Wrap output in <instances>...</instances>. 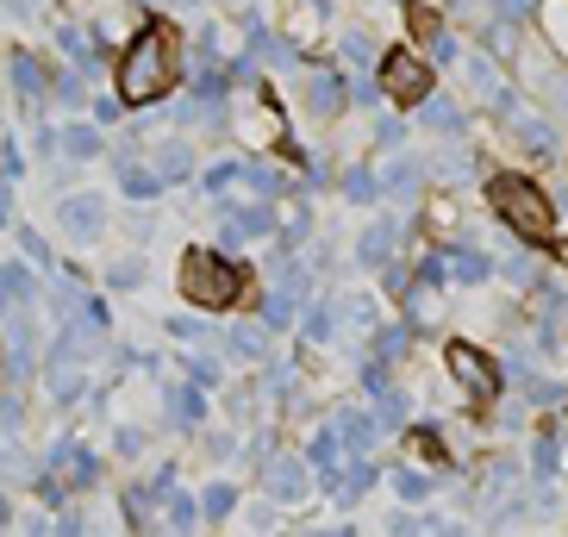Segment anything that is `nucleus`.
I'll use <instances>...</instances> for the list:
<instances>
[{"instance_id":"obj_1","label":"nucleus","mask_w":568,"mask_h":537,"mask_svg":"<svg viewBox=\"0 0 568 537\" xmlns=\"http://www.w3.org/2000/svg\"><path fill=\"white\" fill-rule=\"evenodd\" d=\"M113 88H119L125 107H151L175 88V32H169L163 19H151V26L125 44V57H119V69H113Z\"/></svg>"},{"instance_id":"obj_2","label":"nucleus","mask_w":568,"mask_h":537,"mask_svg":"<svg viewBox=\"0 0 568 537\" xmlns=\"http://www.w3.org/2000/svg\"><path fill=\"white\" fill-rule=\"evenodd\" d=\"M487 206H494V219L513 225V237H525L537 251L562 244V213H556V201L531 182V175H494V182H487Z\"/></svg>"},{"instance_id":"obj_3","label":"nucleus","mask_w":568,"mask_h":537,"mask_svg":"<svg viewBox=\"0 0 568 537\" xmlns=\"http://www.w3.org/2000/svg\"><path fill=\"white\" fill-rule=\"evenodd\" d=\"M182 294L194 306H206V313H219V306H232L237 294H244V268L219 251H194L182 263Z\"/></svg>"},{"instance_id":"obj_4","label":"nucleus","mask_w":568,"mask_h":537,"mask_svg":"<svg viewBox=\"0 0 568 537\" xmlns=\"http://www.w3.org/2000/svg\"><path fill=\"white\" fill-rule=\"evenodd\" d=\"M444 363H450V382L463 387V401L468 406H494L500 401V387H506V369L500 363H494V356L487 351H475V344H450V351H444Z\"/></svg>"},{"instance_id":"obj_5","label":"nucleus","mask_w":568,"mask_h":537,"mask_svg":"<svg viewBox=\"0 0 568 537\" xmlns=\"http://www.w3.org/2000/svg\"><path fill=\"white\" fill-rule=\"evenodd\" d=\"M432 82H437V75H432V63H425L418 51H387L382 57V88L400 107H418L425 94H432Z\"/></svg>"},{"instance_id":"obj_6","label":"nucleus","mask_w":568,"mask_h":537,"mask_svg":"<svg viewBox=\"0 0 568 537\" xmlns=\"http://www.w3.org/2000/svg\"><path fill=\"white\" fill-rule=\"evenodd\" d=\"M444 275H450V282H463V287H481L487 275H494V263H487L481 251H450V256H444Z\"/></svg>"},{"instance_id":"obj_7","label":"nucleus","mask_w":568,"mask_h":537,"mask_svg":"<svg viewBox=\"0 0 568 537\" xmlns=\"http://www.w3.org/2000/svg\"><path fill=\"white\" fill-rule=\"evenodd\" d=\"M268 494H282V500H294V494H306V469L294 463V456H282V463L268 469Z\"/></svg>"},{"instance_id":"obj_8","label":"nucleus","mask_w":568,"mask_h":537,"mask_svg":"<svg viewBox=\"0 0 568 537\" xmlns=\"http://www.w3.org/2000/svg\"><path fill=\"white\" fill-rule=\"evenodd\" d=\"M394 244H400V232H394V225H375V232L363 237V263H387Z\"/></svg>"},{"instance_id":"obj_9","label":"nucleus","mask_w":568,"mask_h":537,"mask_svg":"<svg viewBox=\"0 0 568 537\" xmlns=\"http://www.w3.org/2000/svg\"><path fill=\"white\" fill-rule=\"evenodd\" d=\"M531 463H537V475H556V463H562V437L544 432V437L531 444Z\"/></svg>"},{"instance_id":"obj_10","label":"nucleus","mask_w":568,"mask_h":537,"mask_svg":"<svg viewBox=\"0 0 568 537\" xmlns=\"http://www.w3.org/2000/svg\"><path fill=\"white\" fill-rule=\"evenodd\" d=\"M337 313H344V320H356L363 332H375V325H382V320H375V301H368V294H344V301H337Z\"/></svg>"},{"instance_id":"obj_11","label":"nucleus","mask_w":568,"mask_h":537,"mask_svg":"<svg viewBox=\"0 0 568 537\" xmlns=\"http://www.w3.org/2000/svg\"><path fill=\"white\" fill-rule=\"evenodd\" d=\"M394 487H400V500H425V494H432V475H425V469H400V475H394Z\"/></svg>"},{"instance_id":"obj_12","label":"nucleus","mask_w":568,"mask_h":537,"mask_svg":"<svg viewBox=\"0 0 568 537\" xmlns=\"http://www.w3.org/2000/svg\"><path fill=\"white\" fill-rule=\"evenodd\" d=\"M368 487H375V463H363V456H356L351 482H344V500H356V494H368Z\"/></svg>"},{"instance_id":"obj_13","label":"nucleus","mask_w":568,"mask_h":537,"mask_svg":"<svg viewBox=\"0 0 568 537\" xmlns=\"http://www.w3.org/2000/svg\"><path fill=\"white\" fill-rule=\"evenodd\" d=\"M406 344H413V325H387V332L375 337V351H382V356H400Z\"/></svg>"},{"instance_id":"obj_14","label":"nucleus","mask_w":568,"mask_h":537,"mask_svg":"<svg viewBox=\"0 0 568 537\" xmlns=\"http://www.w3.org/2000/svg\"><path fill=\"white\" fill-rule=\"evenodd\" d=\"M394 537H425V525H413V519H394Z\"/></svg>"}]
</instances>
